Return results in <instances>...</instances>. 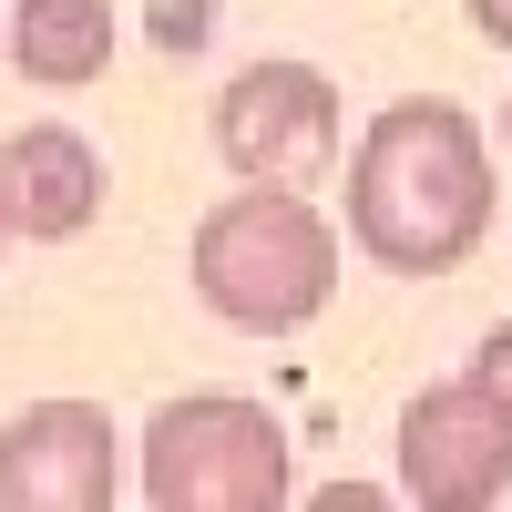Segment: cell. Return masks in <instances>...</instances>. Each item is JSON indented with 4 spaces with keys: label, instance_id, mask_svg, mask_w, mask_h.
I'll use <instances>...</instances> for the list:
<instances>
[{
    "label": "cell",
    "instance_id": "cell-1",
    "mask_svg": "<svg viewBox=\"0 0 512 512\" xmlns=\"http://www.w3.org/2000/svg\"><path fill=\"white\" fill-rule=\"evenodd\" d=\"M349 236L390 277H451L492 236V144L451 93H400L349 154Z\"/></svg>",
    "mask_w": 512,
    "mask_h": 512
},
{
    "label": "cell",
    "instance_id": "cell-2",
    "mask_svg": "<svg viewBox=\"0 0 512 512\" xmlns=\"http://www.w3.org/2000/svg\"><path fill=\"white\" fill-rule=\"evenodd\" d=\"M185 277H195V297L226 328L297 338L308 318H328V297H338V226L297 185H246V195H226V205L195 216Z\"/></svg>",
    "mask_w": 512,
    "mask_h": 512
},
{
    "label": "cell",
    "instance_id": "cell-3",
    "mask_svg": "<svg viewBox=\"0 0 512 512\" xmlns=\"http://www.w3.org/2000/svg\"><path fill=\"white\" fill-rule=\"evenodd\" d=\"M297 492L287 431L246 390H185L144 420V502L154 512H277Z\"/></svg>",
    "mask_w": 512,
    "mask_h": 512
},
{
    "label": "cell",
    "instance_id": "cell-4",
    "mask_svg": "<svg viewBox=\"0 0 512 512\" xmlns=\"http://www.w3.org/2000/svg\"><path fill=\"white\" fill-rule=\"evenodd\" d=\"M216 154L246 185H318L338 164V82L318 62H246L216 93Z\"/></svg>",
    "mask_w": 512,
    "mask_h": 512
},
{
    "label": "cell",
    "instance_id": "cell-5",
    "mask_svg": "<svg viewBox=\"0 0 512 512\" xmlns=\"http://www.w3.org/2000/svg\"><path fill=\"white\" fill-rule=\"evenodd\" d=\"M512 492V410L482 379H441L400 410V502L420 512H492Z\"/></svg>",
    "mask_w": 512,
    "mask_h": 512
},
{
    "label": "cell",
    "instance_id": "cell-6",
    "mask_svg": "<svg viewBox=\"0 0 512 512\" xmlns=\"http://www.w3.org/2000/svg\"><path fill=\"white\" fill-rule=\"evenodd\" d=\"M123 451L103 400H31L0 431V512H113Z\"/></svg>",
    "mask_w": 512,
    "mask_h": 512
},
{
    "label": "cell",
    "instance_id": "cell-7",
    "mask_svg": "<svg viewBox=\"0 0 512 512\" xmlns=\"http://www.w3.org/2000/svg\"><path fill=\"white\" fill-rule=\"evenodd\" d=\"M0 195H11V226L31 246H72L103 216V154L72 134V123H21L0 144Z\"/></svg>",
    "mask_w": 512,
    "mask_h": 512
},
{
    "label": "cell",
    "instance_id": "cell-8",
    "mask_svg": "<svg viewBox=\"0 0 512 512\" xmlns=\"http://www.w3.org/2000/svg\"><path fill=\"white\" fill-rule=\"evenodd\" d=\"M0 41H11V72L41 82V93H82V82L113 72V11L103 0H21L0 21Z\"/></svg>",
    "mask_w": 512,
    "mask_h": 512
},
{
    "label": "cell",
    "instance_id": "cell-9",
    "mask_svg": "<svg viewBox=\"0 0 512 512\" xmlns=\"http://www.w3.org/2000/svg\"><path fill=\"white\" fill-rule=\"evenodd\" d=\"M472 379H482V390H492V400L512 410V318H502V328L482 338V349H472Z\"/></svg>",
    "mask_w": 512,
    "mask_h": 512
},
{
    "label": "cell",
    "instance_id": "cell-10",
    "mask_svg": "<svg viewBox=\"0 0 512 512\" xmlns=\"http://www.w3.org/2000/svg\"><path fill=\"white\" fill-rule=\"evenodd\" d=\"M205 41V0H175V11H164V52H195Z\"/></svg>",
    "mask_w": 512,
    "mask_h": 512
},
{
    "label": "cell",
    "instance_id": "cell-11",
    "mask_svg": "<svg viewBox=\"0 0 512 512\" xmlns=\"http://www.w3.org/2000/svg\"><path fill=\"white\" fill-rule=\"evenodd\" d=\"M461 11H472V31L492 41V52H512V0H461Z\"/></svg>",
    "mask_w": 512,
    "mask_h": 512
},
{
    "label": "cell",
    "instance_id": "cell-12",
    "mask_svg": "<svg viewBox=\"0 0 512 512\" xmlns=\"http://www.w3.org/2000/svg\"><path fill=\"white\" fill-rule=\"evenodd\" d=\"M11 236H21V226H11V195H0V246H11Z\"/></svg>",
    "mask_w": 512,
    "mask_h": 512
},
{
    "label": "cell",
    "instance_id": "cell-13",
    "mask_svg": "<svg viewBox=\"0 0 512 512\" xmlns=\"http://www.w3.org/2000/svg\"><path fill=\"white\" fill-rule=\"evenodd\" d=\"M502 154H512V103H502Z\"/></svg>",
    "mask_w": 512,
    "mask_h": 512
}]
</instances>
